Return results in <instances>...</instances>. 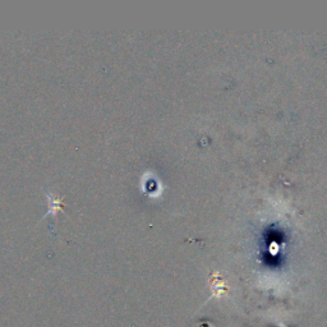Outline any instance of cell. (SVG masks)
Returning a JSON list of instances; mask_svg holds the SVG:
<instances>
[{"label":"cell","mask_w":327,"mask_h":327,"mask_svg":"<svg viewBox=\"0 0 327 327\" xmlns=\"http://www.w3.org/2000/svg\"><path fill=\"white\" fill-rule=\"evenodd\" d=\"M63 207V202H61L60 200H58V198H53V202H51L50 205V211H53V212H56V211L59 210V208Z\"/></svg>","instance_id":"obj_1"}]
</instances>
